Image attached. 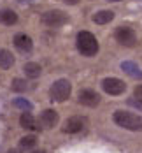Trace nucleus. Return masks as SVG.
<instances>
[{
	"mask_svg": "<svg viewBox=\"0 0 142 153\" xmlns=\"http://www.w3.org/2000/svg\"><path fill=\"white\" fill-rule=\"evenodd\" d=\"M100 100H102V97L91 88H82L77 93V102L84 107H96L100 104Z\"/></svg>",
	"mask_w": 142,
	"mask_h": 153,
	"instance_id": "0eeeda50",
	"label": "nucleus"
},
{
	"mask_svg": "<svg viewBox=\"0 0 142 153\" xmlns=\"http://www.w3.org/2000/svg\"><path fill=\"white\" fill-rule=\"evenodd\" d=\"M19 127H21V128H25V130H33V128H37L33 114L28 113V111L21 113V116H19Z\"/></svg>",
	"mask_w": 142,
	"mask_h": 153,
	"instance_id": "dca6fc26",
	"label": "nucleus"
},
{
	"mask_svg": "<svg viewBox=\"0 0 142 153\" xmlns=\"http://www.w3.org/2000/svg\"><path fill=\"white\" fill-rule=\"evenodd\" d=\"M76 46H77L79 53H81L82 56H88V58L95 56V55L98 53V49H100V44H98L96 37L88 30H82V32L77 33V37H76Z\"/></svg>",
	"mask_w": 142,
	"mask_h": 153,
	"instance_id": "f03ea898",
	"label": "nucleus"
},
{
	"mask_svg": "<svg viewBox=\"0 0 142 153\" xmlns=\"http://www.w3.org/2000/svg\"><path fill=\"white\" fill-rule=\"evenodd\" d=\"M102 90L107 93V95H110V97H119V95H123V93L126 92V85L123 79H119V77H104L102 79Z\"/></svg>",
	"mask_w": 142,
	"mask_h": 153,
	"instance_id": "39448f33",
	"label": "nucleus"
},
{
	"mask_svg": "<svg viewBox=\"0 0 142 153\" xmlns=\"http://www.w3.org/2000/svg\"><path fill=\"white\" fill-rule=\"evenodd\" d=\"M60 122V114L54 111V109H44L42 113H40V118H39V123H40V127L42 128H54L56 125Z\"/></svg>",
	"mask_w": 142,
	"mask_h": 153,
	"instance_id": "1a4fd4ad",
	"label": "nucleus"
},
{
	"mask_svg": "<svg viewBox=\"0 0 142 153\" xmlns=\"http://www.w3.org/2000/svg\"><path fill=\"white\" fill-rule=\"evenodd\" d=\"M107 2H121V0H107Z\"/></svg>",
	"mask_w": 142,
	"mask_h": 153,
	"instance_id": "393cba45",
	"label": "nucleus"
},
{
	"mask_svg": "<svg viewBox=\"0 0 142 153\" xmlns=\"http://www.w3.org/2000/svg\"><path fill=\"white\" fill-rule=\"evenodd\" d=\"M112 120L118 127L130 130V132H142V118L133 114L132 111H126V109H118L114 111L112 114Z\"/></svg>",
	"mask_w": 142,
	"mask_h": 153,
	"instance_id": "f257e3e1",
	"label": "nucleus"
},
{
	"mask_svg": "<svg viewBox=\"0 0 142 153\" xmlns=\"http://www.w3.org/2000/svg\"><path fill=\"white\" fill-rule=\"evenodd\" d=\"M121 71L125 72L126 76L133 77V79H142V69L135 62H130V60L121 62Z\"/></svg>",
	"mask_w": 142,
	"mask_h": 153,
	"instance_id": "9b49d317",
	"label": "nucleus"
},
{
	"mask_svg": "<svg viewBox=\"0 0 142 153\" xmlns=\"http://www.w3.org/2000/svg\"><path fill=\"white\" fill-rule=\"evenodd\" d=\"M68 21V16L65 14L60 9H51L46 11L44 14L40 16V23L46 25V27H62Z\"/></svg>",
	"mask_w": 142,
	"mask_h": 153,
	"instance_id": "423d86ee",
	"label": "nucleus"
},
{
	"mask_svg": "<svg viewBox=\"0 0 142 153\" xmlns=\"http://www.w3.org/2000/svg\"><path fill=\"white\" fill-rule=\"evenodd\" d=\"M23 72L26 74V77H30V79H37V77L42 74V67L37 62H26L23 65Z\"/></svg>",
	"mask_w": 142,
	"mask_h": 153,
	"instance_id": "ddd939ff",
	"label": "nucleus"
},
{
	"mask_svg": "<svg viewBox=\"0 0 142 153\" xmlns=\"http://www.w3.org/2000/svg\"><path fill=\"white\" fill-rule=\"evenodd\" d=\"M63 2H65L67 5H77V4L81 2V0H63Z\"/></svg>",
	"mask_w": 142,
	"mask_h": 153,
	"instance_id": "412c9836",
	"label": "nucleus"
},
{
	"mask_svg": "<svg viewBox=\"0 0 142 153\" xmlns=\"http://www.w3.org/2000/svg\"><path fill=\"white\" fill-rule=\"evenodd\" d=\"M84 127H86V120L82 116H70L63 122L62 130L65 134H79L84 130Z\"/></svg>",
	"mask_w": 142,
	"mask_h": 153,
	"instance_id": "6e6552de",
	"label": "nucleus"
},
{
	"mask_svg": "<svg viewBox=\"0 0 142 153\" xmlns=\"http://www.w3.org/2000/svg\"><path fill=\"white\" fill-rule=\"evenodd\" d=\"M32 153H46V150H35V152H32Z\"/></svg>",
	"mask_w": 142,
	"mask_h": 153,
	"instance_id": "b1692460",
	"label": "nucleus"
},
{
	"mask_svg": "<svg viewBox=\"0 0 142 153\" xmlns=\"http://www.w3.org/2000/svg\"><path fill=\"white\" fill-rule=\"evenodd\" d=\"M37 144V137L35 136H25L19 139V148L21 150H32Z\"/></svg>",
	"mask_w": 142,
	"mask_h": 153,
	"instance_id": "a211bd4d",
	"label": "nucleus"
},
{
	"mask_svg": "<svg viewBox=\"0 0 142 153\" xmlns=\"http://www.w3.org/2000/svg\"><path fill=\"white\" fill-rule=\"evenodd\" d=\"M0 23L5 27H13L18 23V14L13 9H0Z\"/></svg>",
	"mask_w": 142,
	"mask_h": 153,
	"instance_id": "4468645a",
	"label": "nucleus"
},
{
	"mask_svg": "<svg viewBox=\"0 0 142 153\" xmlns=\"http://www.w3.org/2000/svg\"><path fill=\"white\" fill-rule=\"evenodd\" d=\"M114 18H116V14H114L112 11L102 9V11H96V13L91 16V21H93L95 25H107V23H110Z\"/></svg>",
	"mask_w": 142,
	"mask_h": 153,
	"instance_id": "f8f14e48",
	"label": "nucleus"
},
{
	"mask_svg": "<svg viewBox=\"0 0 142 153\" xmlns=\"http://www.w3.org/2000/svg\"><path fill=\"white\" fill-rule=\"evenodd\" d=\"M14 46L16 49H19L21 53H30L32 49H33V41H32L30 35H26L25 32H19V33H16L14 35Z\"/></svg>",
	"mask_w": 142,
	"mask_h": 153,
	"instance_id": "9d476101",
	"label": "nucleus"
},
{
	"mask_svg": "<svg viewBox=\"0 0 142 153\" xmlns=\"http://www.w3.org/2000/svg\"><path fill=\"white\" fill-rule=\"evenodd\" d=\"M133 97L142 104V85H137V86L133 88Z\"/></svg>",
	"mask_w": 142,
	"mask_h": 153,
	"instance_id": "aec40b11",
	"label": "nucleus"
},
{
	"mask_svg": "<svg viewBox=\"0 0 142 153\" xmlns=\"http://www.w3.org/2000/svg\"><path fill=\"white\" fill-rule=\"evenodd\" d=\"M16 2H19V4H30V2H33V0H16Z\"/></svg>",
	"mask_w": 142,
	"mask_h": 153,
	"instance_id": "4be33fe9",
	"label": "nucleus"
},
{
	"mask_svg": "<svg viewBox=\"0 0 142 153\" xmlns=\"http://www.w3.org/2000/svg\"><path fill=\"white\" fill-rule=\"evenodd\" d=\"M11 90L13 92H25L26 90V81L21 79V77H14L13 83H11Z\"/></svg>",
	"mask_w": 142,
	"mask_h": 153,
	"instance_id": "6ab92c4d",
	"label": "nucleus"
},
{
	"mask_svg": "<svg viewBox=\"0 0 142 153\" xmlns=\"http://www.w3.org/2000/svg\"><path fill=\"white\" fill-rule=\"evenodd\" d=\"M16 63V58L14 55L9 51V49H0V69H4V71H7V69H11L13 65Z\"/></svg>",
	"mask_w": 142,
	"mask_h": 153,
	"instance_id": "2eb2a0df",
	"label": "nucleus"
},
{
	"mask_svg": "<svg viewBox=\"0 0 142 153\" xmlns=\"http://www.w3.org/2000/svg\"><path fill=\"white\" fill-rule=\"evenodd\" d=\"M7 153H19V150H16V148H11V150H7Z\"/></svg>",
	"mask_w": 142,
	"mask_h": 153,
	"instance_id": "5701e85b",
	"label": "nucleus"
},
{
	"mask_svg": "<svg viewBox=\"0 0 142 153\" xmlns=\"http://www.w3.org/2000/svg\"><path fill=\"white\" fill-rule=\"evenodd\" d=\"M114 39H116V42L119 46L123 48H135L137 42H139L135 30L130 28V27H118L116 32H114Z\"/></svg>",
	"mask_w": 142,
	"mask_h": 153,
	"instance_id": "20e7f679",
	"label": "nucleus"
},
{
	"mask_svg": "<svg viewBox=\"0 0 142 153\" xmlns=\"http://www.w3.org/2000/svg\"><path fill=\"white\" fill-rule=\"evenodd\" d=\"M13 106L18 107V109H21L23 113H25V111L30 113L32 109H33V104H32L28 99H23V97H16L14 100H13Z\"/></svg>",
	"mask_w": 142,
	"mask_h": 153,
	"instance_id": "f3484780",
	"label": "nucleus"
},
{
	"mask_svg": "<svg viewBox=\"0 0 142 153\" xmlns=\"http://www.w3.org/2000/svg\"><path fill=\"white\" fill-rule=\"evenodd\" d=\"M70 95H72V83L65 77L56 79L49 88V99L53 102H65L67 99H70Z\"/></svg>",
	"mask_w": 142,
	"mask_h": 153,
	"instance_id": "7ed1b4c3",
	"label": "nucleus"
}]
</instances>
